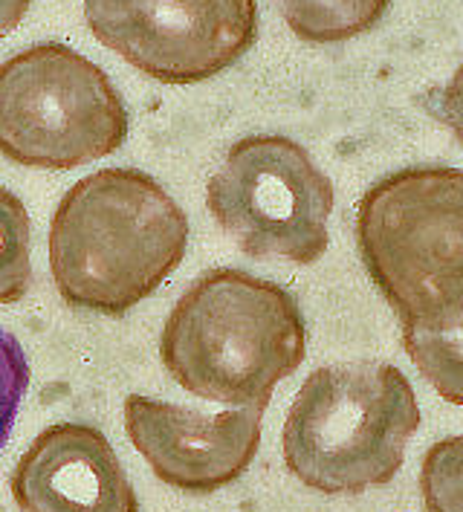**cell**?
I'll return each mask as SVG.
<instances>
[{
    "label": "cell",
    "mask_w": 463,
    "mask_h": 512,
    "mask_svg": "<svg viewBox=\"0 0 463 512\" xmlns=\"http://www.w3.org/2000/svg\"><path fill=\"white\" fill-rule=\"evenodd\" d=\"M406 374L388 362H339L307 374L281 432L287 469L307 489L356 495L394 481L420 429Z\"/></svg>",
    "instance_id": "obj_3"
},
{
    "label": "cell",
    "mask_w": 463,
    "mask_h": 512,
    "mask_svg": "<svg viewBox=\"0 0 463 512\" xmlns=\"http://www.w3.org/2000/svg\"><path fill=\"white\" fill-rule=\"evenodd\" d=\"M287 27L307 44H342L371 32L391 0H275Z\"/></svg>",
    "instance_id": "obj_11"
},
{
    "label": "cell",
    "mask_w": 463,
    "mask_h": 512,
    "mask_svg": "<svg viewBox=\"0 0 463 512\" xmlns=\"http://www.w3.org/2000/svg\"><path fill=\"white\" fill-rule=\"evenodd\" d=\"M128 139V110L105 76L64 44H35L0 67V154L15 165L70 171Z\"/></svg>",
    "instance_id": "obj_5"
},
{
    "label": "cell",
    "mask_w": 463,
    "mask_h": 512,
    "mask_svg": "<svg viewBox=\"0 0 463 512\" xmlns=\"http://www.w3.org/2000/svg\"><path fill=\"white\" fill-rule=\"evenodd\" d=\"M189 249V217L145 171L79 180L50 226V272L70 307L122 316L157 293Z\"/></svg>",
    "instance_id": "obj_1"
},
{
    "label": "cell",
    "mask_w": 463,
    "mask_h": 512,
    "mask_svg": "<svg viewBox=\"0 0 463 512\" xmlns=\"http://www.w3.org/2000/svg\"><path fill=\"white\" fill-rule=\"evenodd\" d=\"M32 261H29L27 206L0 189V304H18L29 293Z\"/></svg>",
    "instance_id": "obj_12"
},
{
    "label": "cell",
    "mask_w": 463,
    "mask_h": 512,
    "mask_svg": "<svg viewBox=\"0 0 463 512\" xmlns=\"http://www.w3.org/2000/svg\"><path fill=\"white\" fill-rule=\"evenodd\" d=\"M29 385V362L21 342L0 327V449L6 446Z\"/></svg>",
    "instance_id": "obj_14"
},
{
    "label": "cell",
    "mask_w": 463,
    "mask_h": 512,
    "mask_svg": "<svg viewBox=\"0 0 463 512\" xmlns=\"http://www.w3.org/2000/svg\"><path fill=\"white\" fill-rule=\"evenodd\" d=\"M9 489L21 512H139L110 440L87 423H58L38 434Z\"/></svg>",
    "instance_id": "obj_9"
},
{
    "label": "cell",
    "mask_w": 463,
    "mask_h": 512,
    "mask_svg": "<svg viewBox=\"0 0 463 512\" xmlns=\"http://www.w3.org/2000/svg\"><path fill=\"white\" fill-rule=\"evenodd\" d=\"M400 327L414 368L446 403L463 405V290Z\"/></svg>",
    "instance_id": "obj_10"
},
{
    "label": "cell",
    "mask_w": 463,
    "mask_h": 512,
    "mask_svg": "<svg viewBox=\"0 0 463 512\" xmlns=\"http://www.w3.org/2000/svg\"><path fill=\"white\" fill-rule=\"evenodd\" d=\"M420 495L426 512H463V434L429 449L420 469Z\"/></svg>",
    "instance_id": "obj_13"
},
{
    "label": "cell",
    "mask_w": 463,
    "mask_h": 512,
    "mask_svg": "<svg viewBox=\"0 0 463 512\" xmlns=\"http://www.w3.org/2000/svg\"><path fill=\"white\" fill-rule=\"evenodd\" d=\"M84 18L99 44L163 84L215 79L258 38V0H84Z\"/></svg>",
    "instance_id": "obj_7"
},
{
    "label": "cell",
    "mask_w": 463,
    "mask_h": 512,
    "mask_svg": "<svg viewBox=\"0 0 463 512\" xmlns=\"http://www.w3.org/2000/svg\"><path fill=\"white\" fill-rule=\"evenodd\" d=\"M264 411L267 405H241L203 414L131 394L125 400V432L163 484L189 495H212L252 466Z\"/></svg>",
    "instance_id": "obj_8"
},
{
    "label": "cell",
    "mask_w": 463,
    "mask_h": 512,
    "mask_svg": "<svg viewBox=\"0 0 463 512\" xmlns=\"http://www.w3.org/2000/svg\"><path fill=\"white\" fill-rule=\"evenodd\" d=\"M356 246L400 322L463 290V171L411 165L377 180L356 209Z\"/></svg>",
    "instance_id": "obj_4"
},
{
    "label": "cell",
    "mask_w": 463,
    "mask_h": 512,
    "mask_svg": "<svg viewBox=\"0 0 463 512\" xmlns=\"http://www.w3.org/2000/svg\"><path fill=\"white\" fill-rule=\"evenodd\" d=\"M206 206L249 258L316 264L330 246L333 183L290 136H246L209 180Z\"/></svg>",
    "instance_id": "obj_6"
},
{
    "label": "cell",
    "mask_w": 463,
    "mask_h": 512,
    "mask_svg": "<svg viewBox=\"0 0 463 512\" xmlns=\"http://www.w3.org/2000/svg\"><path fill=\"white\" fill-rule=\"evenodd\" d=\"M426 105L463 145V64L452 73V79L426 99Z\"/></svg>",
    "instance_id": "obj_15"
},
{
    "label": "cell",
    "mask_w": 463,
    "mask_h": 512,
    "mask_svg": "<svg viewBox=\"0 0 463 512\" xmlns=\"http://www.w3.org/2000/svg\"><path fill=\"white\" fill-rule=\"evenodd\" d=\"M307 356V322L284 287L244 270L200 275L160 336L171 379L194 397L232 408L270 405L275 385Z\"/></svg>",
    "instance_id": "obj_2"
},
{
    "label": "cell",
    "mask_w": 463,
    "mask_h": 512,
    "mask_svg": "<svg viewBox=\"0 0 463 512\" xmlns=\"http://www.w3.org/2000/svg\"><path fill=\"white\" fill-rule=\"evenodd\" d=\"M29 3L32 0H0V38H6L9 32L21 27V21L27 18Z\"/></svg>",
    "instance_id": "obj_16"
}]
</instances>
